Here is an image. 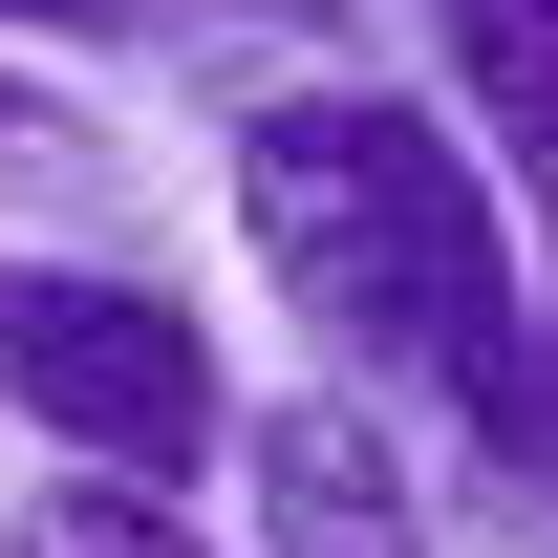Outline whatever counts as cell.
I'll use <instances>...</instances> for the list:
<instances>
[{
    "instance_id": "cell-3",
    "label": "cell",
    "mask_w": 558,
    "mask_h": 558,
    "mask_svg": "<svg viewBox=\"0 0 558 558\" xmlns=\"http://www.w3.org/2000/svg\"><path fill=\"white\" fill-rule=\"evenodd\" d=\"M215 473L258 494V558H451L365 387H279V409H236V451H215Z\"/></svg>"
},
{
    "instance_id": "cell-9",
    "label": "cell",
    "mask_w": 558,
    "mask_h": 558,
    "mask_svg": "<svg viewBox=\"0 0 558 558\" xmlns=\"http://www.w3.org/2000/svg\"><path fill=\"white\" fill-rule=\"evenodd\" d=\"M258 22H365V0H258Z\"/></svg>"
},
{
    "instance_id": "cell-6",
    "label": "cell",
    "mask_w": 558,
    "mask_h": 558,
    "mask_svg": "<svg viewBox=\"0 0 558 558\" xmlns=\"http://www.w3.org/2000/svg\"><path fill=\"white\" fill-rule=\"evenodd\" d=\"M108 150H86V108H44V65L0 44V194H86Z\"/></svg>"
},
{
    "instance_id": "cell-1",
    "label": "cell",
    "mask_w": 558,
    "mask_h": 558,
    "mask_svg": "<svg viewBox=\"0 0 558 558\" xmlns=\"http://www.w3.org/2000/svg\"><path fill=\"white\" fill-rule=\"evenodd\" d=\"M215 172H236V258L301 301L323 387H365V409H451V451H494V515H515L537 258H515V194L473 172V130L409 108V86H258ZM515 537H537V515H515Z\"/></svg>"
},
{
    "instance_id": "cell-8",
    "label": "cell",
    "mask_w": 558,
    "mask_h": 558,
    "mask_svg": "<svg viewBox=\"0 0 558 558\" xmlns=\"http://www.w3.org/2000/svg\"><path fill=\"white\" fill-rule=\"evenodd\" d=\"M150 22H172V0H0V44H22V65H44V44H150Z\"/></svg>"
},
{
    "instance_id": "cell-5",
    "label": "cell",
    "mask_w": 558,
    "mask_h": 558,
    "mask_svg": "<svg viewBox=\"0 0 558 558\" xmlns=\"http://www.w3.org/2000/svg\"><path fill=\"white\" fill-rule=\"evenodd\" d=\"M0 558H215V537H194V494H130V473H44Z\"/></svg>"
},
{
    "instance_id": "cell-7",
    "label": "cell",
    "mask_w": 558,
    "mask_h": 558,
    "mask_svg": "<svg viewBox=\"0 0 558 558\" xmlns=\"http://www.w3.org/2000/svg\"><path fill=\"white\" fill-rule=\"evenodd\" d=\"M515 515H558V279H537V365H515Z\"/></svg>"
},
{
    "instance_id": "cell-2",
    "label": "cell",
    "mask_w": 558,
    "mask_h": 558,
    "mask_svg": "<svg viewBox=\"0 0 558 558\" xmlns=\"http://www.w3.org/2000/svg\"><path fill=\"white\" fill-rule=\"evenodd\" d=\"M0 409L44 429L65 473H130V494H194L236 451V365L172 279L130 258H0Z\"/></svg>"
},
{
    "instance_id": "cell-4",
    "label": "cell",
    "mask_w": 558,
    "mask_h": 558,
    "mask_svg": "<svg viewBox=\"0 0 558 558\" xmlns=\"http://www.w3.org/2000/svg\"><path fill=\"white\" fill-rule=\"evenodd\" d=\"M429 65H451V130H473V172L558 236V0H429Z\"/></svg>"
}]
</instances>
